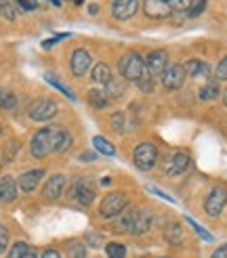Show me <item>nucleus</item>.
<instances>
[{
  "mask_svg": "<svg viewBox=\"0 0 227 258\" xmlns=\"http://www.w3.org/2000/svg\"><path fill=\"white\" fill-rule=\"evenodd\" d=\"M0 133H3V126H0Z\"/></svg>",
  "mask_w": 227,
  "mask_h": 258,
  "instance_id": "603ef678",
  "label": "nucleus"
},
{
  "mask_svg": "<svg viewBox=\"0 0 227 258\" xmlns=\"http://www.w3.org/2000/svg\"><path fill=\"white\" fill-rule=\"evenodd\" d=\"M204 9H206V0H192L187 15H189V17H198V15H202V13H204Z\"/></svg>",
  "mask_w": 227,
  "mask_h": 258,
  "instance_id": "473e14b6",
  "label": "nucleus"
},
{
  "mask_svg": "<svg viewBox=\"0 0 227 258\" xmlns=\"http://www.w3.org/2000/svg\"><path fill=\"white\" fill-rule=\"evenodd\" d=\"M147 72L154 76V78H162V74L166 72L168 68V55L166 50H154L149 57H147V63H145Z\"/></svg>",
  "mask_w": 227,
  "mask_h": 258,
  "instance_id": "9d476101",
  "label": "nucleus"
},
{
  "mask_svg": "<svg viewBox=\"0 0 227 258\" xmlns=\"http://www.w3.org/2000/svg\"><path fill=\"white\" fill-rule=\"evenodd\" d=\"M7 246H9V231L0 225V254L7 250Z\"/></svg>",
  "mask_w": 227,
  "mask_h": 258,
  "instance_id": "58836bf2",
  "label": "nucleus"
},
{
  "mask_svg": "<svg viewBox=\"0 0 227 258\" xmlns=\"http://www.w3.org/2000/svg\"><path fill=\"white\" fill-rule=\"evenodd\" d=\"M223 103H225V107H227V88L223 90Z\"/></svg>",
  "mask_w": 227,
  "mask_h": 258,
  "instance_id": "09e8293b",
  "label": "nucleus"
},
{
  "mask_svg": "<svg viewBox=\"0 0 227 258\" xmlns=\"http://www.w3.org/2000/svg\"><path fill=\"white\" fill-rule=\"evenodd\" d=\"M137 86H139V90H141V93H154L156 78H154V76H151V74L147 72V68H145V72H143L141 76H139Z\"/></svg>",
  "mask_w": 227,
  "mask_h": 258,
  "instance_id": "a878e982",
  "label": "nucleus"
},
{
  "mask_svg": "<svg viewBox=\"0 0 227 258\" xmlns=\"http://www.w3.org/2000/svg\"><path fill=\"white\" fill-rule=\"evenodd\" d=\"M139 0H114V5H111V15L120 19V21H126V19H131L135 13L139 11Z\"/></svg>",
  "mask_w": 227,
  "mask_h": 258,
  "instance_id": "f8f14e48",
  "label": "nucleus"
},
{
  "mask_svg": "<svg viewBox=\"0 0 227 258\" xmlns=\"http://www.w3.org/2000/svg\"><path fill=\"white\" fill-rule=\"evenodd\" d=\"M91 78H93L95 84H107L111 80L109 66H105V63H97V66L93 68V72H91Z\"/></svg>",
  "mask_w": 227,
  "mask_h": 258,
  "instance_id": "412c9836",
  "label": "nucleus"
},
{
  "mask_svg": "<svg viewBox=\"0 0 227 258\" xmlns=\"http://www.w3.org/2000/svg\"><path fill=\"white\" fill-rule=\"evenodd\" d=\"M93 147L101 153V156H107V158L116 156V147H114L105 137H93Z\"/></svg>",
  "mask_w": 227,
  "mask_h": 258,
  "instance_id": "b1692460",
  "label": "nucleus"
},
{
  "mask_svg": "<svg viewBox=\"0 0 227 258\" xmlns=\"http://www.w3.org/2000/svg\"><path fill=\"white\" fill-rule=\"evenodd\" d=\"M189 5H192V0H168L171 11H179V13L189 11Z\"/></svg>",
  "mask_w": 227,
  "mask_h": 258,
  "instance_id": "c9c22d12",
  "label": "nucleus"
},
{
  "mask_svg": "<svg viewBox=\"0 0 227 258\" xmlns=\"http://www.w3.org/2000/svg\"><path fill=\"white\" fill-rule=\"evenodd\" d=\"M95 193L97 191H95V185L91 178H78L72 187V198L82 206H91L95 200Z\"/></svg>",
  "mask_w": 227,
  "mask_h": 258,
  "instance_id": "0eeeda50",
  "label": "nucleus"
},
{
  "mask_svg": "<svg viewBox=\"0 0 227 258\" xmlns=\"http://www.w3.org/2000/svg\"><path fill=\"white\" fill-rule=\"evenodd\" d=\"M88 11H91V15H95V13L99 11V5H91V9H88Z\"/></svg>",
  "mask_w": 227,
  "mask_h": 258,
  "instance_id": "de8ad7c7",
  "label": "nucleus"
},
{
  "mask_svg": "<svg viewBox=\"0 0 227 258\" xmlns=\"http://www.w3.org/2000/svg\"><path fill=\"white\" fill-rule=\"evenodd\" d=\"M88 103H91V107H95V109H105L109 105V97L105 90L93 88V90H88Z\"/></svg>",
  "mask_w": 227,
  "mask_h": 258,
  "instance_id": "6ab92c4d",
  "label": "nucleus"
},
{
  "mask_svg": "<svg viewBox=\"0 0 227 258\" xmlns=\"http://www.w3.org/2000/svg\"><path fill=\"white\" fill-rule=\"evenodd\" d=\"M80 160L82 162H93V160H97V153H82Z\"/></svg>",
  "mask_w": 227,
  "mask_h": 258,
  "instance_id": "a18cd8bd",
  "label": "nucleus"
},
{
  "mask_svg": "<svg viewBox=\"0 0 227 258\" xmlns=\"http://www.w3.org/2000/svg\"><path fill=\"white\" fill-rule=\"evenodd\" d=\"M149 191H154V193H156V196H160L162 200H166V202H175V200H173L171 196H166V193H162V191H160L158 187H149Z\"/></svg>",
  "mask_w": 227,
  "mask_h": 258,
  "instance_id": "37998d69",
  "label": "nucleus"
},
{
  "mask_svg": "<svg viewBox=\"0 0 227 258\" xmlns=\"http://www.w3.org/2000/svg\"><path fill=\"white\" fill-rule=\"evenodd\" d=\"M48 5H55V7H61L63 3H61V0H36V7H48Z\"/></svg>",
  "mask_w": 227,
  "mask_h": 258,
  "instance_id": "79ce46f5",
  "label": "nucleus"
},
{
  "mask_svg": "<svg viewBox=\"0 0 227 258\" xmlns=\"http://www.w3.org/2000/svg\"><path fill=\"white\" fill-rule=\"evenodd\" d=\"M17 3L23 11H34L36 9V0H17Z\"/></svg>",
  "mask_w": 227,
  "mask_h": 258,
  "instance_id": "ea45409f",
  "label": "nucleus"
},
{
  "mask_svg": "<svg viewBox=\"0 0 227 258\" xmlns=\"http://www.w3.org/2000/svg\"><path fill=\"white\" fill-rule=\"evenodd\" d=\"M5 3H7V0H0V7H3V5H5Z\"/></svg>",
  "mask_w": 227,
  "mask_h": 258,
  "instance_id": "3c124183",
  "label": "nucleus"
},
{
  "mask_svg": "<svg viewBox=\"0 0 227 258\" xmlns=\"http://www.w3.org/2000/svg\"><path fill=\"white\" fill-rule=\"evenodd\" d=\"M185 223H187V225H192V229H194V231H196V233H198V235H200L202 239H204V241H214V237H212V235H210V233H208V231H206L204 227H202V225H198V223L194 221V218H189V216H185Z\"/></svg>",
  "mask_w": 227,
  "mask_h": 258,
  "instance_id": "c756f323",
  "label": "nucleus"
},
{
  "mask_svg": "<svg viewBox=\"0 0 227 258\" xmlns=\"http://www.w3.org/2000/svg\"><path fill=\"white\" fill-rule=\"evenodd\" d=\"M214 80L221 82V80H227V55L219 61V66L217 70H214Z\"/></svg>",
  "mask_w": 227,
  "mask_h": 258,
  "instance_id": "72a5a7b5",
  "label": "nucleus"
},
{
  "mask_svg": "<svg viewBox=\"0 0 227 258\" xmlns=\"http://www.w3.org/2000/svg\"><path fill=\"white\" fill-rule=\"evenodd\" d=\"M44 78H46V82H48V84H53V86H55L57 90H61V93H63V95H66L68 99H72V101L76 99V95L72 93V90H70V88H68L66 84H63L61 80H57V78H55V76H53V74H50V72H48V74H44Z\"/></svg>",
  "mask_w": 227,
  "mask_h": 258,
  "instance_id": "cd10ccee",
  "label": "nucleus"
},
{
  "mask_svg": "<svg viewBox=\"0 0 227 258\" xmlns=\"http://www.w3.org/2000/svg\"><path fill=\"white\" fill-rule=\"evenodd\" d=\"M124 90H126V80L124 78L120 80V78H116V76H111V80L105 84V93L111 99H120L124 95Z\"/></svg>",
  "mask_w": 227,
  "mask_h": 258,
  "instance_id": "aec40b11",
  "label": "nucleus"
},
{
  "mask_svg": "<svg viewBox=\"0 0 227 258\" xmlns=\"http://www.w3.org/2000/svg\"><path fill=\"white\" fill-rule=\"evenodd\" d=\"M61 3H63V0H61Z\"/></svg>",
  "mask_w": 227,
  "mask_h": 258,
  "instance_id": "5fc2aeb1",
  "label": "nucleus"
},
{
  "mask_svg": "<svg viewBox=\"0 0 227 258\" xmlns=\"http://www.w3.org/2000/svg\"><path fill=\"white\" fill-rule=\"evenodd\" d=\"M105 252L109 258H126V248L122 246V243H107L105 246Z\"/></svg>",
  "mask_w": 227,
  "mask_h": 258,
  "instance_id": "7c9ffc66",
  "label": "nucleus"
},
{
  "mask_svg": "<svg viewBox=\"0 0 227 258\" xmlns=\"http://www.w3.org/2000/svg\"><path fill=\"white\" fill-rule=\"evenodd\" d=\"M162 258H168V256H162Z\"/></svg>",
  "mask_w": 227,
  "mask_h": 258,
  "instance_id": "864d4df0",
  "label": "nucleus"
},
{
  "mask_svg": "<svg viewBox=\"0 0 227 258\" xmlns=\"http://www.w3.org/2000/svg\"><path fill=\"white\" fill-rule=\"evenodd\" d=\"M185 68L179 66V63H175V66H168L166 72L162 74V86L166 90H179L185 82Z\"/></svg>",
  "mask_w": 227,
  "mask_h": 258,
  "instance_id": "6e6552de",
  "label": "nucleus"
},
{
  "mask_svg": "<svg viewBox=\"0 0 227 258\" xmlns=\"http://www.w3.org/2000/svg\"><path fill=\"white\" fill-rule=\"evenodd\" d=\"M17 183L13 176H0V202L3 204H11L17 198Z\"/></svg>",
  "mask_w": 227,
  "mask_h": 258,
  "instance_id": "f3484780",
  "label": "nucleus"
},
{
  "mask_svg": "<svg viewBox=\"0 0 227 258\" xmlns=\"http://www.w3.org/2000/svg\"><path fill=\"white\" fill-rule=\"evenodd\" d=\"M151 227V212L141 208V210H135L133 212V233L135 235H143L145 231Z\"/></svg>",
  "mask_w": 227,
  "mask_h": 258,
  "instance_id": "dca6fc26",
  "label": "nucleus"
},
{
  "mask_svg": "<svg viewBox=\"0 0 227 258\" xmlns=\"http://www.w3.org/2000/svg\"><path fill=\"white\" fill-rule=\"evenodd\" d=\"M68 252H70V258H86V246L78 239L68 243Z\"/></svg>",
  "mask_w": 227,
  "mask_h": 258,
  "instance_id": "c85d7f7f",
  "label": "nucleus"
},
{
  "mask_svg": "<svg viewBox=\"0 0 227 258\" xmlns=\"http://www.w3.org/2000/svg\"><path fill=\"white\" fill-rule=\"evenodd\" d=\"M212 258H227V243H223V246H219L217 250H214Z\"/></svg>",
  "mask_w": 227,
  "mask_h": 258,
  "instance_id": "a19ab883",
  "label": "nucleus"
},
{
  "mask_svg": "<svg viewBox=\"0 0 227 258\" xmlns=\"http://www.w3.org/2000/svg\"><path fill=\"white\" fill-rule=\"evenodd\" d=\"M219 95H221V88H219V82H217V80L206 82L204 86L200 88V93H198V97H200L202 101H214Z\"/></svg>",
  "mask_w": 227,
  "mask_h": 258,
  "instance_id": "5701e85b",
  "label": "nucleus"
},
{
  "mask_svg": "<svg viewBox=\"0 0 227 258\" xmlns=\"http://www.w3.org/2000/svg\"><path fill=\"white\" fill-rule=\"evenodd\" d=\"M86 241H88V246L91 248H101L103 246V237H101V233H95V231H88Z\"/></svg>",
  "mask_w": 227,
  "mask_h": 258,
  "instance_id": "f704fd0d",
  "label": "nucleus"
},
{
  "mask_svg": "<svg viewBox=\"0 0 227 258\" xmlns=\"http://www.w3.org/2000/svg\"><path fill=\"white\" fill-rule=\"evenodd\" d=\"M164 168H166V174H168V176H179V174H183V172L189 168V153H185V151L173 153V156L166 160V164H164Z\"/></svg>",
  "mask_w": 227,
  "mask_h": 258,
  "instance_id": "9b49d317",
  "label": "nucleus"
},
{
  "mask_svg": "<svg viewBox=\"0 0 227 258\" xmlns=\"http://www.w3.org/2000/svg\"><path fill=\"white\" fill-rule=\"evenodd\" d=\"M42 258H61V254H59L57 250H44Z\"/></svg>",
  "mask_w": 227,
  "mask_h": 258,
  "instance_id": "c03bdc74",
  "label": "nucleus"
},
{
  "mask_svg": "<svg viewBox=\"0 0 227 258\" xmlns=\"http://www.w3.org/2000/svg\"><path fill=\"white\" fill-rule=\"evenodd\" d=\"M42 176H44V170H40V168L23 172V174L19 176V180H17L19 191H23V193H32V191L38 187V183L42 180Z\"/></svg>",
  "mask_w": 227,
  "mask_h": 258,
  "instance_id": "2eb2a0df",
  "label": "nucleus"
},
{
  "mask_svg": "<svg viewBox=\"0 0 227 258\" xmlns=\"http://www.w3.org/2000/svg\"><path fill=\"white\" fill-rule=\"evenodd\" d=\"M225 204H227V189L225 187H214V189H210V193L204 200V212L214 218V216H219L223 212Z\"/></svg>",
  "mask_w": 227,
  "mask_h": 258,
  "instance_id": "423d86ee",
  "label": "nucleus"
},
{
  "mask_svg": "<svg viewBox=\"0 0 227 258\" xmlns=\"http://www.w3.org/2000/svg\"><path fill=\"white\" fill-rule=\"evenodd\" d=\"M28 243H25V241H15V243H13V248L9 250V256L7 258H23L25 256V252H28Z\"/></svg>",
  "mask_w": 227,
  "mask_h": 258,
  "instance_id": "2f4dec72",
  "label": "nucleus"
},
{
  "mask_svg": "<svg viewBox=\"0 0 227 258\" xmlns=\"http://www.w3.org/2000/svg\"><path fill=\"white\" fill-rule=\"evenodd\" d=\"M74 3H76V5H82V3H84V0H74Z\"/></svg>",
  "mask_w": 227,
  "mask_h": 258,
  "instance_id": "8fccbe9b",
  "label": "nucleus"
},
{
  "mask_svg": "<svg viewBox=\"0 0 227 258\" xmlns=\"http://www.w3.org/2000/svg\"><path fill=\"white\" fill-rule=\"evenodd\" d=\"M57 131H59V126L50 124V126L40 128V131H38V133L32 137V143H30L32 158L42 160V158L48 156V153L55 151V137H57Z\"/></svg>",
  "mask_w": 227,
  "mask_h": 258,
  "instance_id": "f257e3e1",
  "label": "nucleus"
},
{
  "mask_svg": "<svg viewBox=\"0 0 227 258\" xmlns=\"http://www.w3.org/2000/svg\"><path fill=\"white\" fill-rule=\"evenodd\" d=\"M183 68H185V74L194 76V78H206V76H210V66L204 61H200V59L187 61Z\"/></svg>",
  "mask_w": 227,
  "mask_h": 258,
  "instance_id": "a211bd4d",
  "label": "nucleus"
},
{
  "mask_svg": "<svg viewBox=\"0 0 227 258\" xmlns=\"http://www.w3.org/2000/svg\"><path fill=\"white\" fill-rule=\"evenodd\" d=\"M0 13H3V15H5L9 21H13V19L17 17V13H15V9H13V5L9 3V0H7V3H5L3 7H0Z\"/></svg>",
  "mask_w": 227,
  "mask_h": 258,
  "instance_id": "4c0bfd02",
  "label": "nucleus"
},
{
  "mask_svg": "<svg viewBox=\"0 0 227 258\" xmlns=\"http://www.w3.org/2000/svg\"><path fill=\"white\" fill-rule=\"evenodd\" d=\"M72 135H70V131L68 128H63V126H59V131H57V137H55V151H68L70 147H72Z\"/></svg>",
  "mask_w": 227,
  "mask_h": 258,
  "instance_id": "4be33fe9",
  "label": "nucleus"
},
{
  "mask_svg": "<svg viewBox=\"0 0 227 258\" xmlns=\"http://www.w3.org/2000/svg\"><path fill=\"white\" fill-rule=\"evenodd\" d=\"M133 162L139 170H151L158 162V149L151 143H139L133 151Z\"/></svg>",
  "mask_w": 227,
  "mask_h": 258,
  "instance_id": "39448f33",
  "label": "nucleus"
},
{
  "mask_svg": "<svg viewBox=\"0 0 227 258\" xmlns=\"http://www.w3.org/2000/svg\"><path fill=\"white\" fill-rule=\"evenodd\" d=\"M57 111H59V105H57L55 99L40 97L30 105V118L34 122H46V120H53L57 115Z\"/></svg>",
  "mask_w": 227,
  "mask_h": 258,
  "instance_id": "20e7f679",
  "label": "nucleus"
},
{
  "mask_svg": "<svg viewBox=\"0 0 227 258\" xmlns=\"http://www.w3.org/2000/svg\"><path fill=\"white\" fill-rule=\"evenodd\" d=\"M111 126L116 133H124L126 126H124V113H114L111 115Z\"/></svg>",
  "mask_w": 227,
  "mask_h": 258,
  "instance_id": "e433bc0d",
  "label": "nucleus"
},
{
  "mask_svg": "<svg viewBox=\"0 0 227 258\" xmlns=\"http://www.w3.org/2000/svg\"><path fill=\"white\" fill-rule=\"evenodd\" d=\"M23 258H38V252H36L34 248H28V252H25Z\"/></svg>",
  "mask_w": 227,
  "mask_h": 258,
  "instance_id": "49530a36",
  "label": "nucleus"
},
{
  "mask_svg": "<svg viewBox=\"0 0 227 258\" xmlns=\"http://www.w3.org/2000/svg\"><path fill=\"white\" fill-rule=\"evenodd\" d=\"M126 206H129V196L124 191H111L101 200L99 214L103 218H116L126 210Z\"/></svg>",
  "mask_w": 227,
  "mask_h": 258,
  "instance_id": "f03ea898",
  "label": "nucleus"
},
{
  "mask_svg": "<svg viewBox=\"0 0 227 258\" xmlns=\"http://www.w3.org/2000/svg\"><path fill=\"white\" fill-rule=\"evenodd\" d=\"M164 237H166L168 243H173V246H179L181 239H183V229L179 223H171L166 229H164Z\"/></svg>",
  "mask_w": 227,
  "mask_h": 258,
  "instance_id": "393cba45",
  "label": "nucleus"
},
{
  "mask_svg": "<svg viewBox=\"0 0 227 258\" xmlns=\"http://www.w3.org/2000/svg\"><path fill=\"white\" fill-rule=\"evenodd\" d=\"M118 70H120V76L124 80L137 82L139 76L145 72V59L139 53H126L118 61Z\"/></svg>",
  "mask_w": 227,
  "mask_h": 258,
  "instance_id": "7ed1b4c3",
  "label": "nucleus"
},
{
  "mask_svg": "<svg viewBox=\"0 0 227 258\" xmlns=\"http://www.w3.org/2000/svg\"><path fill=\"white\" fill-rule=\"evenodd\" d=\"M91 63H93V59H91V53H88V50L76 48L72 53V57H70V70H72L74 76L80 78V76H84L88 70H91Z\"/></svg>",
  "mask_w": 227,
  "mask_h": 258,
  "instance_id": "1a4fd4ad",
  "label": "nucleus"
},
{
  "mask_svg": "<svg viewBox=\"0 0 227 258\" xmlns=\"http://www.w3.org/2000/svg\"><path fill=\"white\" fill-rule=\"evenodd\" d=\"M0 107L5 109H15L17 107V97L11 93V90L0 88Z\"/></svg>",
  "mask_w": 227,
  "mask_h": 258,
  "instance_id": "bb28decb",
  "label": "nucleus"
},
{
  "mask_svg": "<svg viewBox=\"0 0 227 258\" xmlns=\"http://www.w3.org/2000/svg\"><path fill=\"white\" fill-rule=\"evenodd\" d=\"M63 189H66V176H63V174H53L46 180V185L42 189V196H44V200L53 202V200L61 198Z\"/></svg>",
  "mask_w": 227,
  "mask_h": 258,
  "instance_id": "4468645a",
  "label": "nucleus"
},
{
  "mask_svg": "<svg viewBox=\"0 0 227 258\" xmlns=\"http://www.w3.org/2000/svg\"><path fill=\"white\" fill-rule=\"evenodd\" d=\"M143 11H145V15L151 17V19H164L173 13L171 7H168V0H145Z\"/></svg>",
  "mask_w": 227,
  "mask_h": 258,
  "instance_id": "ddd939ff",
  "label": "nucleus"
}]
</instances>
